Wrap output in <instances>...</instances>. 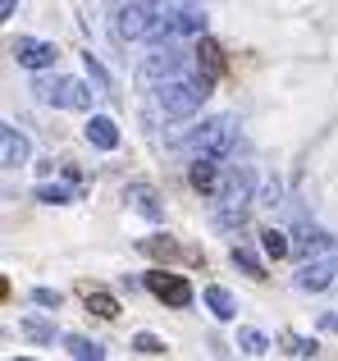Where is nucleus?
Wrapping results in <instances>:
<instances>
[{
  "mask_svg": "<svg viewBox=\"0 0 338 361\" xmlns=\"http://www.w3.org/2000/svg\"><path fill=\"white\" fill-rule=\"evenodd\" d=\"M87 311H92V316H101V320H115L119 316V302L110 298V293H87Z\"/></svg>",
  "mask_w": 338,
  "mask_h": 361,
  "instance_id": "18",
  "label": "nucleus"
},
{
  "mask_svg": "<svg viewBox=\"0 0 338 361\" xmlns=\"http://www.w3.org/2000/svg\"><path fill=\"white\" fill-rule=\"evenodd\" d=\"M37 202H46V206H64V202H69V188H60V183H42V188H37Z\"/></svg>",
  "mask_w": 338,
  "mask_h": 361,
  "instance_id": "23",
  "label": "nucleus"
},
{
  "mask_svg": "<svg viewBox=\"0 0 338 361\" xmlns=\"http://www.w3.org/2000/svg\"><path fill=\"white\" fill-rule=\"evenodd\" d=\"M133 348H137L142 357H165V343H161L156 334H137V338H133Z\"/></svg>",
  "mask_w": 338,
  "mask_h": 361,
  "instance_id": "25",
  "label": "nucleus"
},
{
  "mask_svg": "<svg viewBox=\"0 0 338 361\" xmlns=\"http://www.w3.org/2000/svg\"><path fill=\"white\" fill-rule=\"evenodd\" d=\"M183 60H187V55L178 51L174 42H156V51H151V55L142 60V78H146V82H165V78H178V73H183Z\"/></svg>",
  "mask_w": 338,
  "mask_h": 361,
  "instance_id": "5",
  "label": "nucleus"
},
{
  "mask_svg": "<svg viewBox=\"0 0 338 361\" xmlns=\"http://www.w3.org/2000/svg\"><path fill=\"white\" fill-rule=\"evenodd\" d=\"M238 353L242 357H265L270 353V338L261 329H238Z\"/></svg>",
  "mask_w": 338,
  "mask_h": 361,
  "instance_id": "17",
  "label": "nucleus"
},
{
  "mask_svg": "<svg viewBox=\"0 0 338 361\" xmlns=\"http://www.w3.org/2000/svg\"><path fill=\"white\" fill-rule=\"evenodd\" d=\"M32 92L55 110H92V87L82 78H42Z\"/></svg>",
  "mask_w": 338,
  "mask_h": 361,
  "instance_id": "4",
  "label": "nucleus"
},
{
  "mask_svg": "<svg viewBox=\"0 0 338 361\" xmlns=\"http://www.w3.org/2000/svg\"><path fill=\"white\" fill-rule=\"evenodd\" d=\"M124 202L133 206L137 215H146V220H165V202H161V192H156L151 183H128Z\"/></svg>",
  "mask_w": 338,
  "mask_h": 361,
  "instance_id": "9",
  "label": "nucleus"
},
{
  "mask_svg": "<svg viewBox=\"0 0 338 361\" xmlns=\"http://www.w3.org/2000/svg\"><path fill=\"white\" fill-rule=\"evenodd\" d=\"M284 353L288 357H315V353H320V343H315V338H288V343H284Z\"/></svg>",
  "mask_w": 338,
  "mask_h": 361,
  "instance_id": "24",
  "label": "nucleus"
},
{
  "mask_svg": "<svg viewBox=\"0 0 338 361\" xmlns=\"http://www.w3.org/2000/svg\"><path fill=\"white\" fill-rule=\"evenodd\" d=\"M220 160H211V156H196L192 160V169H187V178H192V188L196 192H206V197H215L220 192Z\"/></svg>",
  "mask_w": 338,
  "mask_h": 361,
  "instance_id": "11",
  "label": "nucleus"
},
{
  "mask_svg": "<svg viewBox=\"0 0 338 361\" xmlns=\"http://www.w3.org/2000/svg\"><path fill=\"white\" fill-rule=\"evenodd\" d=\"M251 206H261V197H256V169H247V165L229 169V178H224L220 192H215V229H224V233L242 229L247 215H251Z\"/></svg>",
  "mask_w": 338,
  "mask_h": 361,
  "instance_id": "1",
  "label": "nucleus"
},
{
  "mask_svg": "<svg viewBox=\"0 0 338 361\" xmlns=\"http://www.w3.org/2000/svg\"><path fill=\"white\" fill-rule=\"evenodd\" d=\"M137 247H142V252H151V256H165V261H169V256H178V243L169 238V233H156V238H142Z\"/></svg>",
  "mask_w": 338,
  "mask_h": 361,
  "instance_id": "21",
  "label": "nucleus"
},
{
  "mask_svg": "<svg viewBox=\"0 0 338 361\" xmlns=\"http://www.w3.org/2000/svg\"><path fill=\"white\" fill-rule=\"evenodd\" d=\"M0 165L5 169L27 165V137L14 128V123H0Z\"/></svg>",
  "mask_w": 338,
  "mask_h": 361,
  "instance_id": "10",
  "label": "nucleus"
},
{
  "mask_svg": "<svg viewBox=\"0 0 338 361\" xmlns=\"http://www.w3.org/2000/svg\"><path fill=\"white\" fill-rule=\"evenodd\" d=\"M146 288L156 293V298L165 302V307H192V283L183 279V274H169V270H151L146 274Z\"/></svg>",
  "mask_w": 338,
  "mask_h": 361,
  "instance_id": "7",
  "label": "nucleus"
},
{
  "mask_svg": "<svg viewBox=\"0 0 338 361\" xmlns=\"http://www.w3.org/2000/svg\"><path fill=\"white\" fill-rule=\"evenodd\" d=\"M330 247H334V238H330L325 229H306V224H302V229H297V243H293V252L311 261V256H325Z\"/></svg>",
  "mask_w": 338,
  "mask_h": 361,
  "instance_id": "13",
  "label": "nucleus"
},
{
  "mask_svg": "<svg viewBox=\"0 0 338 361\" xmlns=\"http://www.w3.org/2000/svg\"><path fill=\"white\" fill-rule=\"evenodd\" d=\"M23 334H27V338H32V343H51V338H55V329H51V325H46V320H37V316H27V320H23Z\"/></svg>",
  "mask_w": 338,
  "mask_h": 361,
  "instance_id": "22",
  "label": "nucleus"
},
{
  "mask_svg": "<svg viewBox=\"0 0 338 361\" xmlns=\"http://www.w3.org/2000/svg\"><path fill=\"white\" fill-rule=\"evenodd\" d=\"M330 283H338L334 256H311V261H302V270H297V288L302 293H325Z\"/></svg>",
  "mask_w": 338,
  "mask_h": 361,
  "instance_id": "8",
  "label": "nucleus"
},
{
  "mask_svg": "<svg viewBox=\"0 0 338 361\" xmlns=\"http://www.w3.org/2000/svg\"><path fill=\"white\" fill-rule=\"evenodd\" d=\"M82 64H87V73H92V78H96V87H101V92H110V73L101 69V60H96V55L87 51V55H82Z\"/></svg>",
  "mask_w": 338,
  "mask_h": 361,
  "instance_id": "26",
  "label": "nucleus"
},
{
  "mask_svg": "<svg viewBox=\"0 0 338 361\" xmlns=\"http://www.w3.org/2000/svg\"><path fill=\"white\" fill-rule=\"evenodd\" d=\"M261 247H265V252L275 256V261L293 252V243H288V233H284V229H265V233H261Z\"/></svg>",
  "mask_w": 338,
  "mask_h": 361,
  "instance_id": "19",
  "label": "nucleus"
},
{
  "mask_svg": "<svg viewBox=\"0 0 338 361\" xmlns=\"http://www.w3.org/2000/svg\"><path fill=\"white\" fill-rule=\"evenodd\" d=\"M32 302L37 307H60V293L55 288H32Z\"/></svg>",
  "mask_w": 338,
  "mask_h": 361,
  "instance_id": "28",
  "label": "nucleus"
},
{
  "mask_svg": "<svg viewBox=\"0 0 338 361\" xmlns=\"http://www.w3.org/2000/svg\"><path fill=\"white\" fill-rule=\"evenodd\" d=\"M229 256H233V265H238V270H242V274H251V279H265V265H261V261H256V256H251V252H247V247H233V252H229Z\"/></svg>",
  "mask_w": 338,
  "mask_h": 361,
  "instance_id": "20",
  "label": "nucleus"
},
{
  "mask_svg": "<svg viewBox=\"0 0 338 361\" xmlns=\"http://www.w3.org/2000/svg\"><path fill=\"white\" fill-rule=\"evenodd\" d=\"M211 97V87H206L201 78L187 82V78H165L161 92H156V106H161L165 119H192L196 110H201V101Z\"/></svg>",
  "mask_w": 338,
  "mask_h": 361,
  "instance_id": "3",
  "label": "nucleus"
},
{
  "mask_svg": "<svg viewBox=\"0 0 338 361\" xmlns=\"http://www.w3.org/2000/svg\"><path fill=\"white\" fill-rule=\"evenodd\" d=\"M14 9H18V0H0V18H14Z\"/></svg>",
  "mask_w": 338,
  "mask_h": 361,
  "instance_id": "29",
  "label": "nucleus"
},
{
  "mask_svg": "<svg viewBox=\"0 0 338 361\" xmlns=\"http://www.w3.org/2000/svg\"><path fill=\"white\" fill-rule=\"evenodd\" d=\"M9 55H14L23 69H51V64L60 60V46L42 42V37H14V42H9Z\"/></svg>",
  "mask_w": 338,
  "mask_h": 361,
  "instance_id": "6",
  "label": "nucleus"
},
{
  "mask_svg": "<svg viewBox=\"0 0 338 361\" xmlns=\"http://www.w3.org/2000/svg\"><path fill=\"white\" fill-rule=\"evenodd\" d=\"M279 197H284V188H279V178H270V183H265V192H261V206H270V211H275V206H279Z\"/></svg>",
  "mask_w": 338,
  "mask_h": 361,
  "instance_id": "27",
  "label": "nucleus"
},
{
  "mask_svg": "<svg viewBox=\"0 0 338 361\" xmlns=\"http://www.w3.org/2000/svg\"><path fill=\"white\" fill-rule=\"evenodd\" d=\"M64 353H69V357H78V361H101V357H106V348H101V343H92V338L69 334V338H64Z\"/></svg>",
  "mask_w": 338,
  "mask_h": 361,
  "instance_id": "16",
  "label": "nucleus"
},
{
  "mask_svg": "<svg viewBox=\"0 0 338 361\" xmlns=\"http://www.w3.org/2000/svg\"><path fill=\"white\" fill-rule=\"evenodd\" d=\"M87 142H92L96 151H115V147H119V128H115V119L92 115V119H87Z\"/></svg>",
  "mask_w": 338,
  "mask_h": 361,
  "instance_id": "12",
  "label": "nucleus"
},
{
  "mask_svg": "<svg viewBox=\"0 0 338 361\" xmlns=\"http://www.w3.org/2000/svg\"><path fill=\"white\" fill-rule=\"evenodd\" d=\"M196 64L206 69V73H201V82L211 87V82H215V73L224 69V60H220V46H215L211 37H201V46H196Z\"/></svg>",
  "mask_w": 338,
  "mask_h": 361,
  "instance_id": "15",
  "label": "nucleus"
},
{
  "mask_svg": "<svg viewBox=\"0 0 338 361\" xmlns=\"http://www.w3.org/2000/svg\"><path fill=\"white\" fill-rule=\"evenodd\" d=\"M233 137H238V119L233 115H215V119H206L201 128H192V137L183 142V151L187 156H211V160H224L233 151Z\"/></svg>",
  "mask_w": 338,
  "mask_h": 361,
  "instance_id": "2",
  "label": "nucleus"
},
{
  "mask_svg": "<svg viewBox=\"0 0 338 361\" xmlns=\"http://www.w3.org/2000/svg\"><path fill=\"white\" fill-rule=\"evenodd\" d=\"M206 307H211L215 320H233V316H238V302H233V293L220 288V283H211V288H206Z\"/></svg>",
  "mask_w": 338,
  "mask_h": 361,
  "instance_id": "14",
  "label": "nucleus"
}]
</instances>
